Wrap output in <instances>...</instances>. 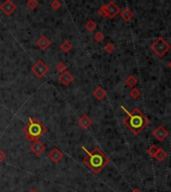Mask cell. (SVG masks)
I'll list each match as a JSON object with an SVG mask.
<instances>
[{"label": "cell", "mask_w": 171, "mask_h": 192, "mask_svg": "<svg viewBox=\"0 0 171 192\" xmlns=\"http://www.w3.org/2000/svg\"><path fill=\"white\" fill-rule=\"evenodd\" d=\"M23 131H24L25 137L28 141L34 142L44 135L46 128L36 118H29L28 119V124L24 126Z\"/></svg>", "instance_id": "cell-3"}, {"label": "cell", "mask_w": 171, "mask_h": 192, "mask_svg": "<svg viewBox=\"0 0 171 192\" xmlns=\"http://www.w3.org/2000/svg\"><path fill=\"white\" fill-rule=\"evenodd\" d=\"M79 125L80 127H82L83 129H88L90 128L93 125V121H92V119H90L88 116H86V115H84V116H82L80 118L79 120Z\"/></svg>", "instance_id": "cell-13"}, {"label": "cell", "mask_w": 171, "mask_h": 192, "mask_svg": "<svg viewBox=\"0 0 171 192\" xmlns=\"http://www.w3.org/2000/svg\"><path fill=\"white\" fill-rule=\"evenodd\" d=\"M107 13H108V17L109 18H115V16L117 15L118 13H120V8H119V6L117 5V4L115 2L113 1H110L107 5Z\"/></svg>", "instance_id": "cell-9"}, {"label": "cell", "mask_w": 171, "mask_h": 192, "mask_svg": "<svg viewBox=\"0 0 171 192\" xmlns=\"http://www.w3.org/2000/svg\"><path fill=\"white\" fill-rule=\"evenodd\" d=\"M66 69H68V65H66L63 61L59 62V64L55 65V70L58 71H60V73H64V71L66 70Z\"/></svg>", "instance_id": "cell-21"}, {"label": "cell", "mask_w": 171, "mask_h": 192, "mask_svg": "<svg viewBox=\"0 0 171 192\" xmlns=\"http://www.w3.org/2000/svg\"><path fill=\"white\" fill-rule=\"evenodd\" d=\"M137 84H138V80H137V79L134 75H129L126 79V85L129 86V87H131V88H134Z\"/></svg>", "instance_id": "cell-18"}, {"label": "cell", "mask_w": 171, "mask_h": 192, "mask_svg": "<svg viewBox=\"0 0 171 192\" xmlns=\"http://www.w3.org/2000/svg\"><path fill=\"white\" fill-rule=\"evenodd\" d=\"M85 26H86V28H87V30L94 31L97 27V23L95 20H93V19H90V20H88L87 23L85 24Z\"/></svg>", "instance_id": "cell-19"}, {"label": "cell", "mask_w": 171, "mask_h": 192, "mask_svg": "<svg viewBox=\"0 0 171 192\" xmlns=\"http://www.w3.org/2000/svg\"><path fill=\"white\" fill-rule=\"evenodd\" d=\"M104 49H105L108 54H112V52L115 50V45H114L112 42H108V44L104 46Z\"/></svg>", "instance_id": "cell-26"}, {"label": "cell", "mask_w": 171, "mask_h": 192, "mask_svg": "<svg viewBox=\"0 0 171 192\" xmlns=\"http://www.w3.org/2000/svg\"><path fill=\"white\" fill-rule=\"evenodd\" d=\"M83 150L87 153V157L84 158V164L87 166L93 173L99 174L104 168H105L109 163L110 159L103 153L102 150L99 148H94L92 151L87 150V148L83 147Z\"/></svg>", "instance_id": "cell-1"}, {"label": "cell", "mask_w": 171, "mask_h": 192, "mask_svg": "<svg viewBox=\"0 0 171 192\" xmlns=\"http://www.w3.org/2000/svg\"><path fill=\"white\" fill-rule=\"evenodd\" d=\"M132 192H142V191H140L139 189H134V190H133Z\"/></svg>", "instance_id": "cell-29"}, {"label": "cell", "mask_w": 171, "mask_h": 192, "mask_svg": "<svg viewBox=\"0 0 171 192\" xmlns=\"http://www.w3.org/2000/svg\"><path fill=\"white\" fill-rule=\"evenodd\" d=\"M50 7L54 9V10H58V9H60L61 7V3L59 1V0H53L50 3Z\"/></svg>", "instance_id": "cell-27"}, {"label": "cell", "mask_w": 171, "mask_h": 192, "mask_svg": "<svg viewBox=\"0 0 171 192\" xmlns=\"http://www.w3.org/2000/svg\"><path fill=\"white\" fill-rule=\"evenodd\" d=\"M169 68H170V69H171V61H170V62H169Z\"/></svg>", "instance_id": "cell-31"}, {"label": "cell", "mask_w": 171, "mask_h": 192, "mask_svg": "<svg viewBox=\"0 0 171 192\" xmlns=\"http://www.w3.org/2000/svg\"><path fill=\"white\" fill-rule=\"evenodd\" d=\"M28 192H37V191H36L35 189H31L30 191H28Z\"/></svg>", "instance_id": "cell-30"}, {"label": "cell", "mask_w": 171, "mask_h": 192, "mask_svg": "<svg viewBox=\"0 0 171 192\" xmlns=\"http://www.w3.org/2000/svg\"><path fill=\"white\" fill-rule=\"evenodd\" d=\"M98 13L100 14V16L103 17V18L108 17V13H107V7H106V5H103L101 8H99Z\"/></svg>", "instance_id": "cell-25"}, {"label": "cell", "mask_w": 171, "mask_h": 192, "mask_svg": "<svg viewBox=\"0 0 171 192\" xmlns=\"http://www.w3.org/2000/svg\"><path fill=\"white\" fill-rule=\"evenodd\" d=\"M60 49L63 50L65 54H68V52L72 50V44L68 40H65L63 44H60Z\"/></svg>", "instance_id": "cell-17"}, {"label": "cell", "mask_w": 171, "mask_h": 192, "mask_svg": "<svg viewBox=\"0 0 171 192\" xmlns=\"http://www.w3.org/2000/svg\"><path fill=\"white\" fill-rule=\"evenodd\" d=\"M93 95H94V97L96 98L98 101H102L104 98L106 97L107 92L105 91V89H103L102 87H98V88H96V89L94 90Z\"/></svg>", "instance_id": "cell-14"}, {"label": "cell", "mask_w": 171, "mask_h": 192, "mask_svg": "<svg viewBox=\"0 0 171 192\" xmlns=\"http://www.w3.org/2000/svg\"><path fill=\"white\" fill-rule=\"evenodd\" d=\"M120 15H121V17L124 19L125 21H130L131 19L134 17V14H133V12L130 10L129 8H124L123 9V10L120 12Z\"/></svg>", "instance_id": "cell-15"}, {"label": "cell", "mask_w": 171, "mask_h": 192, "mask_svg": "<svg viewBox=\"0 0 171 192\" xmlns=\"http://www.w3.org/2000/svg\"><path fill=\"white\" fill-rule=\"evenodd\" d=\"M51 42L49 40V38H47L45 35H41L39 39L36 40V45L39 49H42V50H45L46 49H49L50 46Z\"/></svg>", "instance_id": "cell-11"}, {"label": "cell", "mask_w": 171, "mask_h": 192, "mask_svg": "<svg viewBox=\"0 0 171 192\" xmlns=\"http://www.w3.org/2000/svg\"><path fill=\"white\" fill-rule=\"evenodd\" d=\"M130 96H131V98H132V99L136 100V99H138V98L140 97V96H141V92H140V91H139L138 89L134 88V89H132V90H131Z\"/></svg>", "instance_id": "cell-22"}, {"label": "cell", "mask_w": 171, "mask_h": 192, "mask_svg": "<svg viewBox=\"0 0 171 192\" xmlns=\"http://www.w3.org/2000/svg\"><path fill=\"white\" fill-rule=\"evenodd\" d=\"M49 158L53 161L54 163H58L64 158V153L61 152L60 149L54 148L49 153Z\"/></svg>", "instance_id": "cell-10"}, {"label": "cell", "mask_w": 171, "mask_h": 192, "mask_svg": "<svg viewBox=\"0 0 171 192\" xmlns=\"http://www.w3.org/2000/svg\"><path fill=\"white\" fill-rule=\"evenodd\" d=\"M121 109L128 116L127 118L124 119V124L134 135H139V134L149 125L150 123L149 119L147 118L139 109H134L132 112L127 111V109L124 106H121Z\"/></svg>", "instance_id": "cell-2"}, {"label": "cell", "mask_w": 171, "mask_h": 192, "mask_svg": "<svg viewBox=\"0 0 171 192\" xmlns=\"http://www.w3.org/2000/svg\"><path fill=\"white\" fill-rule=\"evenodd\" d=\"M166 157H167V153H166V151H164L163 149L159 148L157 154H156V156H155V159L159 162H162L166 159Z\"/></svg>", "instance_id": "cell-16"}, {"label": "cell", "mask_w": 171, "mask_h": 192, "mask_svg": "<svg viewBox=\"0 0 171 192\" xmlns=\"http://www.w3.org/2000/svg\"><path fill=\"white\" fill-rule=\"evenodd\" d=\"M45 149H46V146L44 145V143L40 142V141H39V140L34 141V142H33L31 145H30V151H31L34 155H36V156L41 155L42 153L45 151Z\"/></svg>", "instance_id": "cell-8"}, {"label": "cell", "mask_w": 171, "mask_h": 192, "mask_svg": "<svg viewBox=\"0 0 171 192\" xmlns=\"http://www.w3.org/2000/svg\"><path fill=\"white\" fill-rule=\"evenodd\" d=\"M6 159V154L2 150H0V162H3Z\"/></svg>", "instance_id": "cell-28"}, {"label": "cell", "mask_w": 171, "mask_h": 192, "mask_svg": "<svg viewBox=\"0 0 171 192\" xmlns=\"http://www.w3.org/2000/svg\"><path fill=\"white\" fill-rule=\"evenodd\" d=\"M104 34L101 32V31H98L94 34V40L97 41V42H102L104 40Z\"/></svg>", "instance_id": "cell-24"}, {"label": "cell", "mask_w": 171, "mask_h": 192, "mask_svg": "<svg viewBox=\"0 0 171 192\" xmlns=\"http://www.w3.org/2000/svg\"><path fill=\"white\" fill-rule=\"evenodd\" d=\"M26 5L28 6V8H30L31 10H33V9H35L39 6V1H37V0H28Z\"/></svg>", "instance_id": "cell-23"}, {"label": "cell", "mask_w": 171, "mask_h": 192, "mask_svg": "<svg viewBox=\"0 0 171 192\" xmlns=\"http://www.w3.org/2000/svg\"><path fill=\"white\" fill-rule=\"evenodd\" d=\"M0 9L3 11V13L7 16H10L11 14L16 10V5L11 0H5L0 6Z\"/></svg>", "instance_id": "cell-6"}, {"label": "cell", "mask_w": 171, "mask_h": 192, "mask_svg": "<svg viewBox=\"0 0 171 192\" xmlns=\"http://www.w3.org/2000/svg\"><path fill=\"white\" fill-rule=\"evenodd\" d=\"M168 135H169V133L167 131V129L163 126H158L153 131V136L155 137L156 140H158L159 142L164 141L165 139L168 137Z\"/></svg>", "instance_id": "cell-7"}, {"label": "cell", "mask_w": 171, "mask_h": 192, "mask_svg": "<svg viewBox=\"0 0 171 192\" xmlns=\"http://www.w3.org/2000/svg\"><path fill=\"white\" fill-rule=\"evenodd\" d=\"M59 80L64 86H69L74 80V76L72 75V74H70V73H69V71L65 70V71H64V73H61Z\"/></svg>", "instance_id": "cell-12"}, {"label": "cell", "mask_w": 171, "mask_h": 192, "mask_svg": "<svg viewBox=\"0 0 171 192\" xmlns=\"http://www.w3.org/2000/svg\"><path fill=\"white\" fill-rule=\"evenodd\" d=\"M170 49H171L170 44L162 37H158L151 44V49L153 50V52L158 57H163L170 50Z\"/></svg>", "instance_id": "cell-4"}, {"label": "cell", "mask_w": 171, "mask_h": 192, "mask_svg": "<svg viewBox=\"0 0 171 192\" xmlns=\"http://www.w3.org/2000/svg\"><path fill=\"white\" fill-rule=\"evenodd\" d=\"M49 66H47L45 65V62L44 60H37L35 64L33 65L32 68H31V71L37 76V78H39V79L45 76L46 74L49 73Z\"/></svg>", "instance_id": "cell-5"}, {"label": "cell", "mask_w": 171, "mask_h": 192, "mask_svg": "<svg viewBox=\"0 0 171 192\" xmlns=\"http://www.w3.org/2000/svg\"><path fill=\"white\" fill-rule=\"evenodd\" d=\"M159 150V148L155 145H152L148 148V150H147V153L149 154V156H151L152 158H155L156 154H157V152Z\"/></svg>", "instance_id": "cell-20"}]
</instances>
